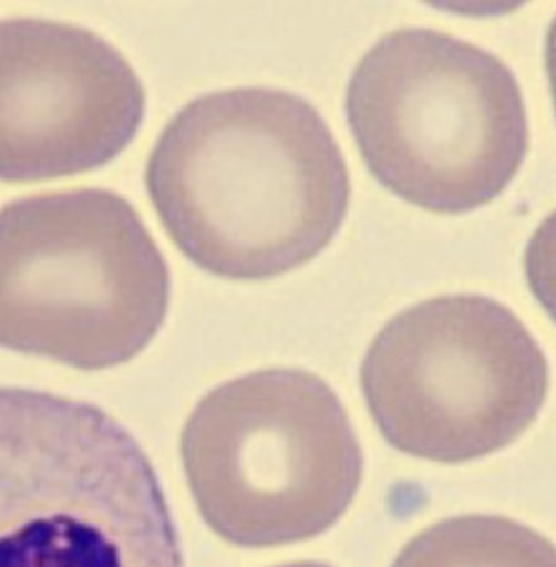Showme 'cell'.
Listing matches in <instances>:
<instances>
[{
    "label": "cell",
    "instance_id": "1",
    "mask_svg": "<svg viewBox=\"0 0 556 567\" xmlns=\"http://www.w3.org/2000/svg\"><path fill=\"white\" fill-rule=\"evenodd\" d=\"M146 186L187 259L220 278L257 281L308 264L351 204V173L311 102L267 86L213 91L157 138Z\"/></svg>",
    "mask_w": 556,
    "mask_h": 567
},
{
    "label": "cell",
    "instance_id": "2",
    "mask_svg": "<svg viewBox=\"0 0 556 567\" xmlns=\"http://www.w3.org/2000/svg\"><path fill=\"white\" fill-rule=\"evenodd\" d=\"M346 113L375 179L440 215L495 200L529 150L528 112L509 65L437 29L382 35L353 69Z\"/></svg>",
    "mask_w": 556,
    "mask_h": 567
},
{
    "label": "cell",
    "instance_id": "3",
    "mask_svg": "<svg viewBox=\"0 0 556 567\" xmlns=\"http://www.w3.org/2000/svg\"><path fill=\"white\" fill-rule=\"evenodd\" d=\"M0 567H184L153 466L112 415L0 386Z\"/></svg>",
    "mask_w": 556,
    "mask_h": 567
},
{
    "label": "cell",
    "instance_id": "4",
    "mask_svg": "<svg viewBox=\"0 0 556 567\" xmlns=\"http://www.w3.org/2000/svg\"><path fill=\"white\" fill-rule=\"evenodd\" d=\"M171 272L123 195L97 187L0 208V346L80 370L128 362L156 337Z\"/></svg>",
    "mask_w": 556,
    "mask_h": 567
},
{
    "label": "cell",
    "instance_id": "5",
    "mask_svg": "<svg viewBox=\"0 0 556 567\" xmlns=\"http://www.w3.org/2000/svg\"><path fill=\"white\" fill-rule=\"evenodd\" d=\"M182 456L206 525L246 548L326 533L363 477L340 396L297 368L254 371L209 392L184 426Z\"/></svg>",
    "mask_w": 556,
    "mask_h": 567
},
{
    "label": "cell",
    "instance_id": "6",
    "mask_svg": "<svg viewBox=\"0 0 556 567\" xmlns=\"http://www.w3.org/2000/svg\"><path fill=\"white\" fill-rule=\"evenodd\" d=\"M360 385L390 445L455 465L495 454L533 425L548 364L506 305L452 293L390 319L364 353Z\"/></svg>",
    "mask_w": 556,
    "mask_h": 567
},
{
    "label": "cell",
    "instance_id": "7",
    "mask_svg": "<svg viewBox=\"0 0 556 567\" xmlns=\"http://www.w3.org/2000/svg\"><path fill=\"white\" fill-rule=\"evenodd\" d=\"M145 106L134 68L90 29L0 21V182L101 167L134 140Z\"/></svg>",
    "mask_w": 556,
    "mask_h": 567
},
{
    "label": "cell",
    "instance_id": "8",
    "mask_svg": "<svg viewBox=\"0 0 556 567\" xmlns=\"http://www.w3.org/2000/svg\"><path fill=\"white\" fill-rule=\"evenodd\" d=\"M392 567H556V555L547 537L522 523L462 515L412 537Z\"/></svg>",
    "mask_w": 556,
    "mask_h": 567
},
{
    "label": "cell",
    "instance_id": "9",
    "mask_svg": "<svg viewBox=\"0 0 556 567\" xmlns=\"http://www.w3.org/2000/svg\"><path fill=\"white\" fill-rule=\"evenodd\" d=\"M275 567H331L329 565H323V563L318 561H294L286 563V565H279Z\"/></svg>",
    "mask_w": 556,
    "mask_h": 567
}]
</instances>
